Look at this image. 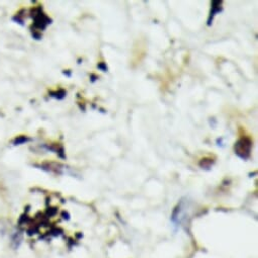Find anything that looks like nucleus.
Masks as SVG:
<instances>
[{
    "label": "nucleus",
    "instance_id": "nucleus-1",
    "mask_svg": "<svg viewBox=\"0 0 258 258\" xmlns=\"http://www.w3.org/2000/svg\"><path fill=\"white\" fill-rule=\"evenodd\" d=\"M252 148V141L248 137H243L239 139L235 145V153L242 159L246 160L250 156Z\"/></svg>",
    "mask_w": 258,
    "mask_h": 258
},
{
    "label": "nucleus",
    "instance_id": "nucleus-2",
    "mask_svg": "<svg viewBox=\"0 0 258 258\" xmlns=\"http://www.w3.org/2000/svg\"><path fill=\"white\" fill-rule=\"evenodd\" d=\"M222 12V2H213L212 3V11L208 20V26H211L214 17L216 16V14L221 13Z\"/></svg>",
    "mask_w": 258,
    "mask_h": 258
},
{
    "label": "nucleus",
    "instance_id": "nucleus-3",
    "mask_svg": "<svg viewBox=\"0 0 258 258\" xmlns=\"http://www.w3.org/2000/svg\"><path fill=\"white\" fill-rule=\"evenodd\" d=\"M98 68L101 69V70H103V71H107V67L105 66V64H99V65H98Z\"/></svg>",
    "mask_w": 258,
    "mask_h": 258
}]
</instances>
